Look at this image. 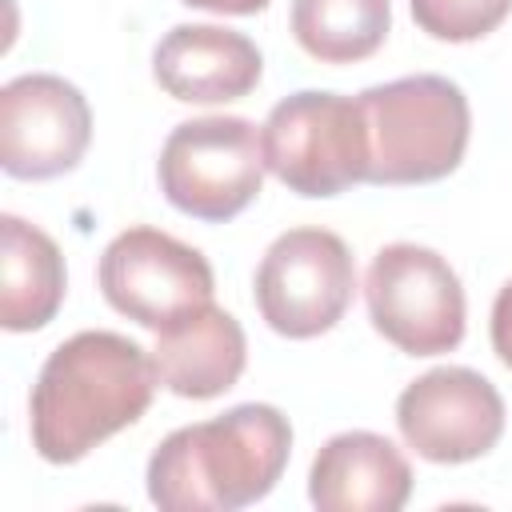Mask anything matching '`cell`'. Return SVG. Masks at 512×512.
<instances>
[{"label": "cell", "instance_id": "8", "mask_svg": "<svg viewBox=\"0 0 512 512\" xmlns=\"http://www.w3.org/2000/svg\"><path fill=\"white\" fill-rule=\"evenodd\" d=\"M96 276L104 300L152 332L212 304V264L204 252L148 224L120 232L104 248Z\"/></svg>", "mask_w": 512, "mask_h": 512}, {"label": "cell", "instance_id": "15", "mask_svg": "<svg viewBox=\"0 0 512 512\" xmlns=\"http://www.w3.org/2000/svg\"><path fill=\"white\" fill-rule=\"evenodd\" d=\"M388 0H292L296 44L324 64L372 56L388 36Z\"/></svg>", "mask_w": 512, "mask_h": 512}, {"label": "cell", "instance_id": "17", "mask_svg": "<svg viewBox=\"0 0 512 512\" xmlns=\"http://www.w3.org/2000/svg\"><path fill=\"white\" fill-rule=\"evenodd\" d=\"M492 348L512 368V280L496 292V304H492Z\"/></svg>", "mask_w": 512, "mask_h": 512}, {"label": "cell", "instance_id": "13", "mask_svg": "<svg viewBox=\"0 0 512 512\" xmlns=\"http://www.w3.org/2000/svg\"><path fill=\"white\" fill-rule=\"evenodd\" d=\"M152 360L168 392L188 400H212L240 380L248 360V340L232 312L204 304L156 332Z\"/></svg>", "mask_w": 512, "mask_h": 512}, {"label": "cell", "instance_id": "9", "mask_svg": "<svg viewBox=\"0 0 512 512\" xmlns=\"http://www.w3.org/2000/svg\"><path fill=\"white\" fill-rule=\"evenodd\" d=\"M92 112L76 84L52 72L16 76L0 88V164L16 180H48L80 164Z\"/></svg>", "mask_w": 512, "mask_h": 512}, {"label": "cell", "instance_id": "12", "mask_svg": "<svg viewBox=\"0 0 512 512\" xmlns=\"http://www.w3.org/2000/svg\"><path fill=\"white\" fill-rule=\"evenodd\" d=\"M308 496L320 512H396L412 496V468L388 436L340 432L316 452Z\"/></svg>", "mask_w": 512, "mask_h": 512}, {"label": "cell", "instance_id": "2", "mask_svg": "<svg viewBox=\"0 0 512 512\" xmlns=\"http://www.w3.org/2000/svg\"><path fill=\"white\" fill-rule=\"evenodd\" d=\"M292 424L272 404L184 424L148 460V500L164 512H236L268 496L288 464Z\"/></svg>", "mask_w": 512, "mask_h": 512}, {"label": "cell", "instance_id": "4", "mask_svg": "<svg viewBox=\"0 0 512 512\" xmlns=\"http://www.w3.org/2000/svg\"><path fill=\"white\" fill-rule=\"evenodd\" d=\"M264 168L300 196H336L368 180V124L360 100L292 92L260 128Z\"/></svg>", "mask_w": 512, "mask_h": 512}, {"label": "cell", "instance_id": "10", "mask_svg": "<svg viewBox=\"0 0 512 512\" xmlns=\"http://www.w3.org/2000/svg\"><path fill=\"white\" fill-rule=\"evenodd\" d=\"M396 424L408 448L432 464H464L496 448L504 400L472 368H432L396 400Z\"/></svg>", "mask_w": 512, "mask_h": 512}, {"label": "cell", "instance_id": "16", "mask_svg": "<svg viewBox=\"0 0 512 512\" xmlns=\"http://www.w3.org/2000/svg\"><path fill=\"white\" fill-rule=\"evenodd\" d=\"M408 4H412V20L428 36L452 44L488 36L512 12V0H408Z\"/></svg>", "mask_w": 512, "mask_h": 512}, {"label": "cell", "instance_id": "1", "mask_svg": "<svg viewBox=\"0 0 512 512\" xmlns=\"http://www.w3.org/2000/svg\"><path fill=\"white\" fill-rule=\"evenodd\" d=\"M156 360L120 332H76L32 384V448L48 464H76L112 432L136 424L156 392Z\"/></svg>", "mask_w": 512, "mask_h": 512}, {"label": "cell", "instance_id": "11", "mask_svg": "<svg viewBox=\"0 0 512 512\" xmlns=\"http://www.w3.org/2000/svg\"><path fill=\"white\" fill-rule=\"evenodd\" d=\"M260 48L232 28L176 24L152 52L156 84L188 104L240 100L260 80Z\"/></svg>", "mask_w": 512, "mask_h": 512}, {"label": "cell", "instance_id": "14", "mask_svg": "<svg viewBox=\"0 0 512 512\" xmlns=\"http://www.w3.org/2000/svg\"><path fill=\"white\" fill-rule=\"evenodd\" d=\"M64 300V256L48 232L0 216V324L8 332L44 328Z\"/></svg>", "mask_w": 512, "mask_h": 512}, {"label": "cell", "instance_id": "6", "mask_svg": "<svg viewBox=\"0 0 512 512\" xmlns=\"http://www.w3.org/2000/svg\"><path fill=\"white\" fill-rule=\"evenodd\" d=\"M364 300L376 332L408 356H440L464 340L460 276L432 248H380L364 276Z\"/></svg>", "mask_w": 512, "mask_h": 512}, {"label": "cell", "instance_id": "5", "mask_svg": "<svg viewBox=\"0 0 512 512\" xmlns=\"http://www.w3.org/2000/svg\"><path fill=\"white\" fill-rule=\"evenodd\" d=\"M160 192L196 220H232L264 184L260 132L244 116H200L168 132L160 148Z\"/></svg>", "mask_w": 512, "mask_h": 512}, {"label": "cell", "instance_id": "18", "mask_svg": "<svg viewBox=\"0 0 512 512\" xmlns=\"http://www.w3.org/2000/svg\"><path fill=\"white\" fill-rule=\"evenodd\" d=\"M192 8H208V12H228V16H252L260 12L268 0H184Z\"/></svg>", "mask_w": 512, "mask_h": 512}, {"label": "cell", "instance_id": "3", "mask_svg": "<svg viewBox=\"0 0 512 512\" xmlns=\"http://www.w3.org/2000/svg\"><path fill=\"white\" fill-rule=\"evenodd\" d=\"M368 124V184H428L468 148L472 112L444 76H400L360 92Z\"/></svg>", "mask_w": 512, "mask_h": 512}, {"label": "cell", "instance_id": "7", "mask_svg": "<svg viewBox=\"0 0 512 512\" xmlns=\"http://www.w3.org/2000/svg\"><path fill=\"white\" fill-rule=\"evenodd\" d=\"M356 264L348 244L328 228H288L256 268V308L272 332L308 340L348 312Z\"/></svg>", "mask_w": 512, "mask_h": 512}]
</instances>
